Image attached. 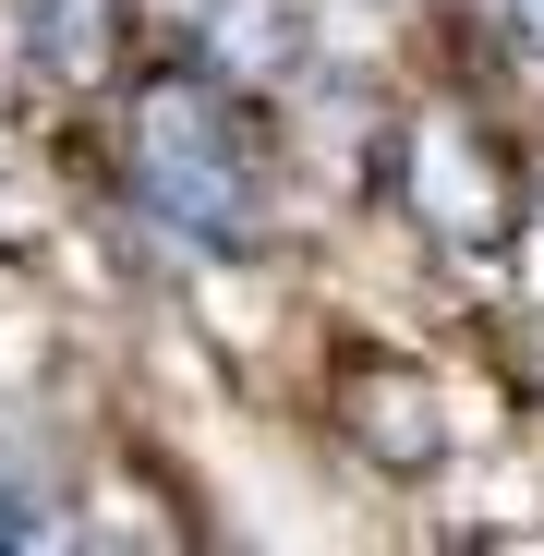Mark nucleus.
<instances>
[{
	"label": "nucleus",
	"mask_w": 544,
	"mask_h": 556,
	"mask_svg": "<svg viewBox=\"0 0 544 556\" xmlns=\"http://www.w3.org/2000/svg\"><path fill=\"white\" fill-rule=\"evenodd\" d=\"M122 169L134 206L194 242V254H242L266 242V206H279V157H266V122L242 110V85H218L206 61H169L134 85L122 110Z\"/></svg>",
	"instance_id": "nucleus-1"
},
{
	"label": "nucleus",
	"mask_w": 544,
	"mask_h": 556,
	"mask_svg": "<svg viewBox=\"0 0 544 556\" xmlns=\"http://www.w3.org/2000/svg\"><path fill=\"white\" fill-rule=\"evenodd\" d=\"M400 194H412V218L435 242H460V254H484V242L520 230V169L496 157V134L447 122V110L400 134Z\"/></svg>",
	"instance_id": "nucleus-2"
},
{
	"label": "nucleus",
	"mask_w": 544,
	"mask_h": 556,
	"mask_svg": "<svg viewBox=\"0 0 544 556\" xmlns=\"http://www.w3.org/2000/svg\"><path fill=\"white\" fill-rule=\"evenodd\" d=\"M13 25L49 85H110L134 61V0H13Z\"/></svg>",
	"instance_id": "nucleus-3"
},
{
	"label": "nucleus",
	"mask_w": 544,
	"mask_h": 556,
	"mask_svg": "<svg viewBox=\"0 0 544 556\" xmlns=\"http://www.w3.org/2000/svg\"><path fill=\"white\" fill-rule=\"evenodd\" d=\"M351 435L376 447L388 472H423V459L447 447V424H435V388H423V376H400V363H388V376H376V363L351 376Z\"/></svg>",
	"instance_id": "nucleus-4"
},
{
	"label": "nucleus",
	"mask_w": 544,
	"mask_h": 556,
	"mask_svg": "<svg viewBox=\"0 0 544 556\" xmlns=\"http://www.w3.org/2000/svg\"><path fill=\"white\" fill-rule=\"evenodd\" d=\"M520 25H532V37H544V0H520Z\"/></svg>",
	"instance_id": "nucleus-5"
}]
</instances>
